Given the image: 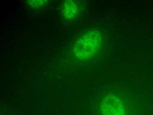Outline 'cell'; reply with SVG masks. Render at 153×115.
I'll return each mask as SVG.
<instances>
[{
	"label": "cell",
	"mask_w": 153,
	"mask_h": 115,
	"mask_svg": "<svg viewBox=\"0 0 153 115\" xmlns=\"http://www.w3.org/2000/svg\"><path fill=\"white\" fill-rule=\"evenodd\" d=\"M101 44V36L97 31L88 32L76 41L74 47V54L77 58L85 59L96 55Z\"/></svg>",
	"instance_id": "6da1fadb"
},
{
	"label": "cell",
	"mask_w": 153,
	"mask_h": 115,
	"mask_svg": "<svg viewBox=\"0 0 153 115\" xmlns=\"http://www.w3.org/2000/svg\"><path fill=\"white\" fill-rule=\"evenodd\" d=\"M103 115H127V111L123 102L113 95L106 97L101 104Z\"/></svg>",
	"instance_id": "7a4b0ae2"
},
{
	"label": "cell",
	"mask_w": 153,
	"mask_h": 115,
	"mask_svg": "<svg viewBox=\"0 0 153 115\" xmlns=\"http://www.w3.org/2000/svg\"><path fill=\"white\" fill-rule=\"evenodd\" d=\"M62 12L66 18L72 20L77 16L78 12V7L73 1H67L63 5Z\"/></svg>",
	"instance_id": "3957f363"
},
{
	"label": "cell",
	"mask_w": 153,
	"mask_h": 115,
	"mask_svg": "<svg viewBox=\"0 0 153 115\" xmlns=\"http://www.w3.org/2000/svg\"><path fill=\"white\" fill-rule=\"evenodd\" d=\"M44 1H37V0H32L28 2V5L30 8H40L44 4Z\"/></svg>",
	"instance_id": "277c9868"
}]
</instances>
